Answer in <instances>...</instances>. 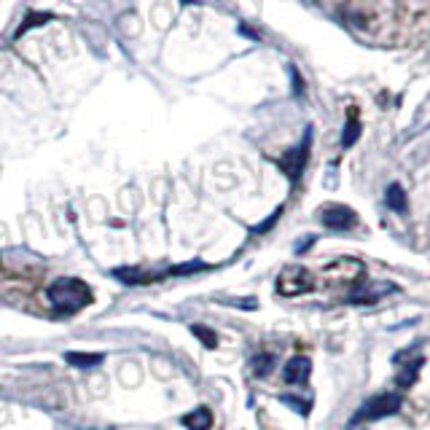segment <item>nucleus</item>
<instances>
[{
    "mask_svg": "<svg viewBox=\"0 0 430 430\" xmlns=\"http://www.w3.org/2000/svg\"><path fill=\"white\" fill-rule=\"evenodd\" d=\"M46 296L59 312H78L92 304V291L89 285L78 277H59L46 288Z\"/></svg>",
    "mask_w": 430,
    "mask_h": 430,
    "instance_id": "1",
    "label": "nucleus"
},
{
    "mask_svg": "<svg viewBox=\"0 0 430 430\" xmlns=\"http://www.w3.org/2000/svg\"><path fill=\"white\" fill-rule=\"evenodd\" d=\"M401 404H404V398L398 393H379V395H371L360 409L355 412L353 417V425H360V422H374V420H382V417H393L398 414L401 409Z\"/></svg>",
    "mask_w": 430,
    "mask_h": 430,
    "instance_id": "2",
    "label": "nucleus"
},
{
    "mask_svg": "<svg viewBox=\"0 0 430 430\" xmlns=\"http://www.w3.org/2000/svg\"><path fill=\"white\" fill-rule=\"evenodd\" d=\"M277 293L280 296H301V293H309L315 291V275L304 266H285L280 275H277Z\"/></svg>",
    "mask_w": 430,
    "mask_h": 430,
    "instance_id": "3",
    "label": "nucleus"
},
{
    "mask_svg": "<svg viewBox=\"0 0 430 430\" xmlns=\"http://www.w3.org/2000/svg\"><path fill=\"white\" fill-rule=\"evenodd\" d=\"M318 221L331 231H350L358 226V213L353 207L331 202V205H323L318 210Z\"/></svg>",
    "mask_w": 430,
    "mask_h": 430,
    "instance_id": "4",
    "label": "nucleus"
},
{
    "mask_svg": "<svg viewBox=\"0 0 430 430\" xmlns=\"http://www.w3.org/2000/svg\"><path fill=\"white\" fill-rule=\"evenodd\" d=\"M309 140H312V132L307 130V135H304V143H301L299 148L288 151V153L280 159L282 172H285L291 181H299V175L304 172V164H307V159H309Z\"/></svg>",
    "mask_w": 430,
    "mask_h": 430,
    "instance_id": "5",
    "label": "nucleus"
},
{
    "mask_svg": "<svg viewBox=\"0 0 430 430\" xmlns=\"http://www.w3.org/2000/svg\"><path fill=\"white\" fill-rule=\"evenodd\" d=\"M309 374H312V360L307 355H293L282 369V379L288 385H307Z\"/></svg>",
    "mask_w": 430,
    "mask_h": 430,
    "instance_id": "6",
    "label": "nucleus"
},
{
    "mask_svg": "<svg viewBox=\"0 0 430 430\" xmlns=\"http://www.w3.org/2000/svg\"><path fill=\"white\" fill-rule=\"evenodd\" d=\"M113 277L121 280L124 285L137 288V285H148V282H153L159 275H148V272H140V269H135V266H124V269H113Z\"/></svg>",
    "mask_w": 430,
    "mask_h": 430,
    "instance_id": "7",
    "label": "nucleus"
},
{
    "mask_svg": "<svg viewBox=\"0 0 430 430\" xmlns=\"http://www.w3.org/2000/svg\"><path fill=\"white\" fill-rule=\"evenodd\" d=\"M385 202H387L390 210L401 213V215L409 210V199H406V191H404L401 183H390V186H387V191H385Z\"/></svg>",
    "mask_w": 430,
    "mask_h": 430,
    "instance_id": "8",
    "label": "nucleus"
},
{
    "mask_svg": "<svg viewBox=\"0 0 430 430\" xmlns=\"http://www.w3.org/2000/svg\"><path fill=\"white\" fill-rule=\"evenodd\" d=\"M65 360L73 366V369H81V371H92L102 363V355L100 353H68Z\"/></svg>",
    "mask_w": 430,
    "mask_h": 430,
    "instance_id": "9",
    "label": "nucleus"
},
{
    "mask_svg": "<svg viewBox=\"0 0 430 430\" xmlns=\"http://www.w3.org/2000/svg\"><path fill=\"white\" fill-rule=\"evenodd\" d=\"M183 425L188 430H210L213 428V412L207 406H199V409H194L191 414L183 417Z\"/></svg>",
    "mask_w": 430,
    "mask_h": 430,
    "instance_id": "10",
    "label": "nucleus"
},
{
    "mask_svg": "<svg viewBox=\"0 0 430 430\" xmlns=\"http://www.w3.org/2000/svg\"><path fill=\"white\" fill-rule=\"evenodd\" d=\"M358 137H360V121H358L355 108H350V113H347V127L341 132V148H353Z\"/></svg>",
    "mask_w": 430,
    "mask_h": 430,
    "instance_id": "11",
    "label": "nucleus"
},
{
    "mask_svg": "<svg viewBox=\"0 0 430 430\" xmlns=\"http://www.w3.org/2000/svg\"><path fill=\"white\" fill-rule=\"evenodd\" d=\"M422 355H417L412 360V363H406L404 369H401V374H398V387H412L414 385V379H417V371L422 369Z\"/></svg>",
    "mask_w": 430,
    "mask_h": 430,
    "instance_id": "12",
    "label": "nucleus"
},
{
    "mask_svg": "<svg viewBox=\"0 0 430 430\" xmlns=\"http://www.w3.org/2000/svg\"><path fill=\"white\" fill-rule=\"evenodd\" d=\"M191 334L199 339L207 350H215V347H218V337H215V331H213V328H207V325L194 323V325H191Z\"/></svg>",
    "mask_w": 430,
    "mask_h": 430,
    "instance_id": "13",
    "label": "nucleus"
},
{
    "mask_svg": "<svg viewBox=\"0 0 430 430\" xmlns=\"http://www.w3.org/2000/svg\"><path fill=\"white\" fill-rule=\"evenodd\" d=\"M52 19H54V17H52V14H33V11H30V14L24 17V22L19 24L17 38H22V36H24V33H27L30 27H40V24H46V22H52Z\"/></svg>",
    "mask_w": 430,
    "mask_h": 430,
    "instance_id": "14",
    "label": "nucleus"
},
{
    "mask_svg": "<svg viewBox=\"0 0 430 430\" xmlns=\"http://www.w3.org/2000/svg\"><path fill=\"white\" fill-rule=\"evenodd\" d=\"M250 369H253V374L256 376H266L272 369H275V355H256L253 358V363H250Z\"/></svg>",
    "mask_w": 430,
    "mask_h": 430,
    "instance_id": "15",
    "label": "nucleus"
},
{
    "mask_svg": "<svg viewBox=\"0 0 430 430\" xmlns=\"http://www.w3.org/2000/svg\"><path fill=\"white\" fill-rule=\"evenodd\" d=\"M207 263L202 261H191V263H181V266H175L169 275H194V272H205Z\"/></svg>",
    "mask_w": 430,
    "mask_h": 430,
    "instance_id": "16",
    "label": "nucleus"
},
{
    "mask_svg": "<svg viewBox=\"0 0 430 430\" xmlns=\"http://www.w3.org/2000/svg\"><path fill=\"white\" fill-rule=\"evenodd\" d=\"M282 401H285L288 406H293V409H299V414H304V417H307V412H309V401H299V398H288V395H285Z\"/></svg>",
    "mask_w": 430,
    "mask_h": 430,
    "instance_id": "17",
    "label": "nucleus"
},
{
    "mask_svg": "<svg viewBox=\"0 0 430 430\" xmlns=\"http://www.w3.org/2000/svg\"><path fill=\"white\" fill-rule=\"evenodd\" d=\"M291 75H293V84H296V94H304V81L299 78L296 68H291Z\"/></svg>",
    "mask_w": 430,
    "mask_h": 430,
    "instance_id": "18",
    "label": "nucleus"
}]
</instances>
